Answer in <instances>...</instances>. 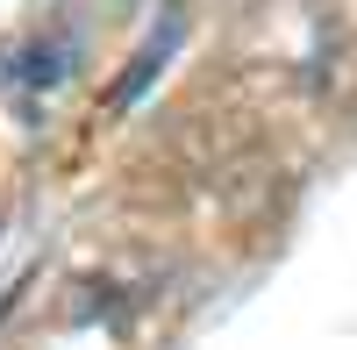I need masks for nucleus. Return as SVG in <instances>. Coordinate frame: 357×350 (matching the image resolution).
<instances>
[{"label": "nucleus", "instance_id": "1", "mask_svg": "<svg viewBox=\"0 0 357 350\" xmlns=\"http://www.w3.org/2000/svg\"><path fill=\"white\" fill-rule=\"evenodd\" d=\"M65 79H72V36H29V43L0 50V86H8L29 114H36Z\"/></svg>", "mask_w": 357, "mask_h": 350}, {"label": "nucleus", "instance_id": "2", "mask_svg": "<svg viewBox=\"0 0 357 350\" xmlns=\"http://www.w3.org/2000/svg\"><path fill=\"white\" fill-rule=\"evenodd\" d=\"M178 43H186V15H178V8H165V15L151 22V36L136 43L129 72L114 79V107H122V114H129V107H136L143 93H151V86H158V72L172 65V50H178Z\"/></svg>", "mask_w": 357, "mask_h": 350}]
</instances>
